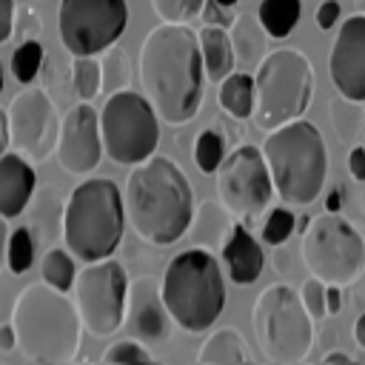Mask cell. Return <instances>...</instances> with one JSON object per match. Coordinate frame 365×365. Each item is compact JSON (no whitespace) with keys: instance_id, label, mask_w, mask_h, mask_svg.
Segmentation results:
<instances>
[{"instance_id":"14","label":"cell","mask_w":365,"mask_h":365,"mask_svg":"<svg viewBox=\"0 0 365 365\" xmlns=\"http://www.w3.org/2000/svg\"><path fill=\"white\" fill-rule=\"evenodd\" d=\"M6 114H9L11 145L23 157L40 163L57 148L60 123H57V114H54V103L46 91H40V88L20 91L11 100V106L6 108Z\"/></svg>"},{"instance_id":"18","label":"cell","mask_w":365,"mask_h":365,"mask_svg":"<svg viewBox=\"0 0 365 365\" xmlns=\"http://www.w3.org/2000/svg\"><path fill=\"white\" fill-rule=\"evenodd\" d=\"M37 188L34 168L20 151H6L0 157V214L6 220L20 217L31 202Z\"/></svg>"},{"instance_id":"39","label":"cell","mask_w":365,"mask_h":365,"mask_svg":"<svg viewBox=\"0 0 365 365\" xmlns=\"http://www.w3.org/2000/svg\"><path fill=\"white\" fill-rule=\"evenodd\" d=\"M339 0H322L319 3V9H317V26L322 29V31H331L334 26H336V20H339Z\"/></svg>"},{"instance_id":"47","label":"cell","mask_w":365,"mask_h":365,"mask_svg":"<svg viewBox=\"0 0 365 365\" xmlns=\"http://www.w3.org/2000/svg\"><path fill=\"white\" fill-rule=\"evenodd\" d=\"M354 339H356V345L365 351V311H362L359 319L354 322Z\"/></svg>"},{"instance_id":"21","label":"cell","mask_w":365,"mask_h":365,"mask_svg":"<svg viewBox=\"0 0 365 365\" xmlns=\"http://www.w3.org/2000/svg\"><path fill=\"white\" fill-rule=\"evenodd\" d=\"M234 214L225 208V202H214V200H205L197 214H194V228H191V240L197 248H205V251H222L225 240L231 237L234 231Z\"/></svg>"},{"instance_id":"34","label":"cell","mask_w":365,"mask_h":365,"mask_svg":"<svg viewBox=\"0 0 365 365\" xmlns=\"http://www.w3.org/2000/svg\"><path fill=\"white\" fill-rule=\"evenodd\" d=\"M151 6L163 23H191L202 14L205 0H151Z\"/></svg>"},{"instance_id":"40","label":"cell","mask_w":365,"mask_h":365,"mask_svg":"<svg viewBox=\"0 0 365 365\" xmlns=\"http://www.w3.org/2000/svg\"><path fill=\"white\" fill-rule=\"evenodd\" d=\"M14 17H17V3L0 0V43H6L14 34Z\"/></svg>"},{"instance_id":"36","label":"cell","mask_w":365,"mask_h":365,"mask_svg":"<svg viewBox=\"0 0 365 365\" xmlns=\"http://www.w3.org/2000/svg\"><path fill=\"white\" fill-rule=\"evenodd\" d=\"M325 288H328V282H322L319 277H308L305 282H302V288H299V297H302V305L308 308V314L314 317V319H322L325 314H328V305H325Z\"/></svg>"},{"instance_id":"5","label":"cell","mask_w":365,"mask_h":365,"mask_svg":"<svg viewBox=\"0 0 365 365\" xmlns=\"http://www.w3.org/2000/svg\"><path fill=\"white\" fill-rule=\"evenodd\" d=\"M160 294L171 319L182 331H208L225 305V282L217 257L197 245L177 254L163 271Z\"/></svg>"},{"instance_id":"54","label":"cell","mask_w":365,"mask_h":365,"mask_svg":"<svg viewBox=\"0 0 365 365\" xmlns=\"http://www.w3.org/2000/svg\"><path fill=\"white\" fill-rule=\"evenodd\" d=\"M0 91H3V66H0Z\"/></svg>"},{"instance_id":"44","label":"cell","mask_w":365,"mask_h":365,"mask_svg":"<svg viewBox=\"0 0 365 365\" xmlns=\"http://www.w3.org/2000/svg\"><path fill=\"white\" fill-rule=\"evenodd\" d=\"M17 348V331L11 322H3L0 325V351H11Z\"/></svg>"},{"instance_id":"10","label":"cell","mask_w":365,"mask_h":365,"mask_svg":"<svg viewBox=\"0 0 365 365\" xmlns=\"http://www.w3.org/2000/svg\"><path fill=\"white\" fill-rule=\"evenodd\" d=\"M100 137L103 154L117 165H137L148 160L160 143L157 111L145 100V94H134L128 88L108 94L100 111Z\"/></svg>"},{"instance_id":"48","label":"cell","mask_w":365,"mask_h":365,"mask_svg":"<svg viewBox=\"0 0 365 365\" xmlns=\"http://www.w3.org/2000/svg\"><path fill=\"white\" fill-rule=\"evenodd\" d=\"M288 265H291L288 251H277V254H274V268H277V274H285V271H288Z\"/></svg>"},{"instance_id":"29","label":"cell","mask_w":365,"mask_h":365,"mask_svg":"<svg viewBox=\"0 0 365 365\" xmlns=\"http://www.w3.org/2000/svg\"><path fill=\"white\" fill-rule=\"evenodd\" d=\"M100 83H103V71H100V63L94 60V54L74 57V63H71V88H74V94L80 100L91 103L100 94Z\"/></svg>"},{"instance_id":"51","label":"cell","mask_w":365,"mask_h":365,"mask_svg":"<svg viewBox=\"0 0 365 365\" xmlns=\"http://www.w3.org/2000/svg\"><path fill=\"white\" fill-rule=\"evenodd\" d=\"M308 222H311V217H299V220H297V231L302 234V231L308 228Z\"/></svg>"},{"instance_id":"30","label":"cell","mask_w":365,"mask_h":365,"mask_svg":"<svg viewBox=\"0 0 365 365\" xmlns=\"http://www.w3.org/2000/svg\"><path fill=\"white\" fill-rule=\"evenodd\" d=\"M34 248H37V242H34L29 225L14 228L9 234V245H6V268L11 274H26L34 265Z\"/></svg>"},{"instance_id":"22","label":"cell","mask_w":365,"mask_h":365,"mask_svg":"<svg viewBox=\"0 0 365 365\" xmlns=\"http://www.w3.org/2000/svg\"><path fill=\"white\" fill-rule=\"evenodd\" d=\"M197 34H200V51H202L205 80H211V83H222V80L234 71V66H237L234 46H231V37H228V29L205 23Z\"/></svg>"},{"instance_id":"9","label":"cell","mask_w":365,"mask_h":365,"mask_svg":"<svg viewBox=\"0 0 365 365\" xmlns=\"http://www.w3.org/2000/svg\"><path fill=\"white\" fill-rule=\"evenodd\" d=\"M299 251L314 277L339 288L354 285L365 271V240L339 211L311 217L308 228L302 231Z\"/></svg>"},{"instance_id":"4","label":"cell","mask_w":365,"mask_h":365,"mask_svg":"<svg viewBox=\"0 0 365 365\" xmlns=\"http://www.w3.org/2000/svg\"><path fill=\"white\" fill-rule=\"evenodd\" d=\"M271 182L282 205H311L328 174V151L319 128L302 117L274 128L262 145Z\"/></svg>"},{"instance_id":"46","label":"cell","mask_w":365,"mask_h":365,"mask_svg":"<svg viewBox=\"0 0 365 365\" xmlns=\"http://www.w3.org/2000/svg\"><path fill=\"white\" fill-rule=\"evenodd\" d=\"M6 245H9V228H6V217L0 214V271L6 268Z\"/></svg>"},{"instance_id":"38","label":"cell","mask_w":365,"mask_h":365,"mask_svg":"<svg viewBox=\"0 0 365 365\" xmlns=\"http://www.w3.org/2000/svg\"><path fill=\"white\" fill-rule=\"evenodd\" d=\"M202 20L211 23V26L231 29L234 14H231V6H222V3H217V0H205V6H202Z\"/></svg>"},{"instance_id":"31","label":"cell","mask_w":365,"mask_h":365,"mask_svg":"<svg viewBox=\"0 0 365 365\" xmlns=\"http://www.w3.org/2000/svg\"><path fill=\"white\" fill-rule=\"evenodd\" d=\"M40 66H43V46H40V40L37 37L23 40L14 48V54H11V71H14L17 83H23V86L34 83V77L40 74Z\"/></svg>"},{"instance_id":"7","label":"cell","mask_w":365,"mask_h":365,"mask_svg":"<svg viewBox=\"0 0 365 365\" xmlns=\"http://www.w3.org/2000/svg\"><path fill=\"white\" fill-rule=\"evenodd\" d=\"M314 97V68L297 48H277L265 54L254 74V123L274 131L305 114Z\"/></svg>"},{"instance_id":"11","label":"cell","mask_w":365,"mask_h":365,"mask_svg":"<svg viewBox=\"0 0 365 365\" xmlns=\"http://www.w3.org/2000/svg\"><path fill=\"white\" fill-rule=\"evenodd\" d=\"M128 277L114 259H94L74 277V305L80 311L83 328L94 336H111L125 319Z\"/></svg>"},{"instance_id":"42","label":"cell","mask_w":365,"mask_h":365,"mask_svg":"<svg viewBox=\"0 0 365 365\" xmlns=\"http://www.w3.org/2000/svg\"><path fill=\"white\" fill-rule=\"evenodd\" d=\"M23 11H26V20H23V26H14V34H20L23 40L37 37V31H40V14L31 11V9H23Z\"/></svg>"},{"instance_id":"19","label":"cell","mask_w":365,"mask_h":365,"mask_svg":"<svg viewBox=\"0 0 365 365\" xmlns=\"http://www.w3.org/2000/svg\"><path fill=\"white\" fill-rule=\"evenodd\" d=\"M222 262H225L228 277L237 285H251V282H257V277L262 274V265H265L262 245L251 237L248 228L234 225L231 237L222 245Z\"/></svg>"},{"instance_id":"2","label":"cell","mask_w":365,"mask_h":365,"mask_svg":"<svg viewBox=\"0 0 365 365\" xmlns=\"http://www.w3.org/2000/svg\"><path fill=\"white\" fill-rule=\"evenodd\" d=\"M123 205L125 220L140 240L151 245H171L191 228L194 188L174 160L151 154L131 165Z\"/></svg>"},{"instance_id":"53","label":"cell","mask_w":365,"mask_h":365,"mask_svg":"<svg viewBox=\"0 0 365 365\" xmlns=\"http://www.w3.org/2000/svg\"><path fill=\"white\" fill-rule=\"evenodd\" d=\"M356 6H359V14H365V0H356Z\"/></svg>"},{"instance_id":"50","label":"cell","mask_w":365,"mask_h":365,"mask_svg":"<svg viewBox=\"0 0 365 365\" xmlns=\"http://www.w3.org/2000/svg\"><path fill=\"white\" fill-rule=\"evenodd\" d=\"M322 362H342V365H348V362H351V356H348V354H342V351H328V354L322 356Z\"/></svg>"},{"instance_id":"43","label":"cell","mask_w":365,"mask_h":365,"mask_svg":"<svg viewBox=\"0 0 365 365\" xmlns=\"http://www.w3.org/2000/svg\"><path fill=\"white\" fill-rule=\"evenodd\" d=\"M325 305H328V314H336L342 308V291H339V285L328 282V288H325Z\"/></svg>"},{"instance_id":"52","label":"cell","mask_w":365,"mask_h":365,"mask_svg":"<svg viewBox=\"0 0 365 365\" xmlns=\"http://www.w3.org/2000/svg\"><path fill=\"white\" fill-rule=\"evenodd\" d=\"M217 3H222V6H231V9L237 6V0H217Z\"/></svg>"},{"instance_id":"26","label":"cell","mask_w":365,"mask_h":365,"mask_svg":"<svg viewBox=\"0 0 365 365\" xmlns=\"http://www.w3.org/2000/svg\"><path fill=\"white\" fill-rule=\"evenodd\" d=\"M331 123H334L336 137L345 145H356L359 131L365 125V114L359 108V100H351V97L336 91V97H331Z\"/></svg>"},{"instance_id":"1","label":"cell","mask_w":365,"mask_h":365,"mask_svg":"<svg viewBox=\"0 0 365 365\" xmlns=\"http://www.w3.org/2000/svg\"><path fill=\"white\" fill-rule=\"evenodd\" d=\"M202 51L200 34L185 23L151 29L140 46V83L145 100L168 125L188 123L202 103Z\"/></svg>"},{"instance_id":"3","label":"cell","mask_w":365,"mask_h":365,"mask_svg":"<svg viewBox=\"0 0 365 365\" xmlns=\"http://www.w3.org/2000/svg\"><path fill=\"white\" fill-rule=\"evenodd\" d=\"M17 348L29 362H68L80 348L83 319L66 291L31 282L20 291L11 308Z\"/></svg>"},{"instance_id":"6","label":"cell","mask_w":365,"mask_h":365,"mask_svg":"<svg viewBox=\"0 0 365 365\" xmlns=\"http://www.w3.org/2000/svg\"><path fill=\"white\" fill-rule=\"evenodd\" d=\"M123 222L125 205L117 182L91 177L80 182L63 205V242L83 262L106 259L123 240Z\"/></svg>"},{"instance_id":"32","label":"cell","mask_w":365,"mask_h":365,"mask_svg":"<svg viewBox=\"0 0 365 365\" xmlns=\"http://www.w3.org/2000/svg\"><path fill=\"white\" fill-rule=\"evenodd\" d=\"M100 71H103V83H100L103 94H114V91H123V88H128V80H131V74H128V60H125L123 48H117V46H108V48H106V54H103Z\"/></svg>"},{"instance_id":"33","label":"cell","mask_w":365,"mask_h":365,"mask_svg":"<svg viewBox=\"0 0 365 365\" xmlns=\"http://www.w3.org/2000/svg\"><path fill=\"white\" fill-rule=\"evenodd\" d=\"M225 160V140L220 131L205 128L200 131L197 143H194V163L200 165L202 174H217L220 163Z\"/></svg>"},{"instance_id":"28","label":"cell","mask_w":365,"mask_h":365,"mask_svg":"<svg viewBox=\"0 0 365 365\" xmlns=\"http://www.w3.org/2000/svg\"><path fill=\"white\" fill-rule=\"evenodd\" d=\"M40 274H43V279L48 285H54L60 291H71L74 277H77V268H74V259H71L68 248H48L43 254Z\"/></svg>"},{"instance_id":"27","label":"cell","mask_w":365,"mask_h":365,"mask_svg":"<svg viewBox=\"0 0 365 365\" xmlns=\"http://www.w3.org/2000/svg\"><path fill=\"white\" fill-rule=\"evenodd\" d=\"M57 222L63 225V208L60 200L51 191H37L34 194V208H31V220H29V231H34V242L48 240L57 228Z\"/></svg>"},{"instance_id":"37","label":"cell","mask_w":365,"mask_h":365,"mask_svg":"<svg viewBox=\"0 0 365 365\" xmlns=\"http://www.w3.org/2000/svg\"><path fill=\"white\" fill-rule=\"evenodd\" d=\"M106 362H151L148 348H143L140 339H123V342H111L103 354Z\"/></svg>"},{"instance_id":"23","label":"cell","mask_w":365,"mask_h":365,"mask_svg":"<svg viewBox=\"0 0 365 365\" xmlns=\"http://www.w3.org/2000/svg\"><path fill=\"white\" fill-rule=\"evenodd\" d=\"M200 365H240L248 362V351L245 342L240 336V331L234 328H217L200 348L197 354Z\"/></svg>"},{"instance_id":"45","label":"cell","mask_w":365,"mask_h":365,"mask_svg":"<svg viewBox=\"0 0 365 365\" xmlns=\"http://www.w3.org/2000/svg\"><path fill=\"white\" fill-rule=\"evenodd\" d=\"M9 143H11V137H9V114H6V108H0V157L6 154Z\"/></svg>"},{"instance_id":"8","label":"cell","mask_w":365,"mask_h":365,"mask_svg":"<svg viewBox=\"0 0 365 365\" xmlns=\"http://www.w3.org/2000/svg\"><path fill=\"white\" fill-rule=\"evenodd\" d=\"M251 325L262 356L271 362H302L314 348V317L302 305V297L285 282H274L257 294Z\"/></svg>"},{"instance_id":"35","label":"cell","mask_w":365,"mask_h":365,"mask_svg":"<svg viewBox=\"0 0 365 365\" xmlns=\"http://www.w3.org/2000/svg\"><path fill=\"white\" fill-rule=\"evenodd\" d=\"M297 231V217L288 211V208H274L268 211L265 217V225H262V240L268 245H285V240Z\"/></svg>"},{"instance_id":"15","label":"cell","mask_w":365,"mask_h":365,"mask_svg":"<svg viewBox=\"0 0 365 365\" xmlns=\"http://www.w3.org/2000/svg\"><path fill=\"white\" fill-rule=\"evenodd\" d=\"M54 154L60 168L68 174H88L97 168L103 157V137H100V114L94 111L91 103L80 100L63 114Z\"/></svg>"},{"instance_id":"17","label":"cell","mask_w":365,"mask_h":365,"mask_svg":"<svg viewBox=\"0 0 365 365\" xmlns=\"http://www.w3.org/2000/svg\"><path fill=\"white\" fill-rule=\"evenodd\" d=\"M168 308L163 302L160 285L151 277H137L128 282L125 297V331L140 342H163L168 334Z\"/></svg>"},{"instance_id":"49","label":"cell","mask_w":365,"mask_h":365,"mask_svg":"<svg viewBox=\"0 0 365 365\" xmlns=\"http://www.w3.org/2000/svg\"><path fill=\"white\" fill-rule=\"evenodd\" d=\"M339 200H342V194H339V188H334L325 197V211H339Z\"/></svg>"},{"instance_id":"12","label":"cell","mask_w":365,"mask_h":365,"mask_svg":"<svg viewBox=\"0 0 365 365\" xmlns=\"http://www.w3.org/2000/svg\"><path fill=\"white\" fill-rule=\"evenodd\" d=\"M128 3L125 0H60L57 29L71 57L100 54L125 31Z\"/></svg>"},{"instance_id":"41","label":"cell","mask_w":365,"mask_h":365,"mask_svg":"<svg viewBox=\"0 0 365 365\" xmlns=\"http://www.w3.org/2000/svg\"><path fill=\"white\" fill-rule=\"evenodd\" d=\"M348 171L354 180L365 182V145H351L348 151Z\"/></svg>"},{"instance_id":"13","label":"cell","mask_w":365,"mask_h":365,"mask_svg":"<svg viewBox=\"0 0 365 365\" xmlns=\"http://www.w3.org/2000/svg\"><path fill=\"white\" fill-rule=\"evenodd\" d=\"M217 191L234 217L240 220L259 217L274 194L265 154L257 145L234 148L217 168Z\"/></svg>"},{"instance_id":"25","label":"cell","mask_w":365,"mask_h":365,"mask_svg":"<svg viewBox=\"0 0 365 365\" xmlns=\"http://www.w3.org/2000/svg\"><path fill=\"white\" fill-rule=\"evenodd\" d=\"M299 11H302L299 0H262L257 17H259L262 29L268 31V37L282 40L294 31V26L299 20Z\"/></svg>"},{"instance_id":"24","label":"cell","mask_w":365,"mask_h":365,"mask_svg":"<svg viewBox=\"0 0 365 365\" xmlns=\"http://www.w3.org/2000/svg\"><path fill=\"white\" fill-rule=\"evenodd\" d=\"M220 106L237 120L251 117L254 114V74L251 71H231L220 83Z\"/></svg>"},{"instance_id":"20","label":"cell","mask_w":365,"mask_h":365,"mask_svg":"<svg viewBox=\"0 0 365 365\" xmlns=\"http://www.w3.org/2000/svg\"><path fill=\"white\" fill-rule=\"evenodd\" d=\"M228 37H231V46H234L237 66H240L242 71H251V68H257V66L265 60L268 31L262 29L259 17L242 11L240 17H234V23H231V29H228Z\"/></svg>"},{"instance_id":"16","label":"cell","mask_w":365,"mask_h":365,"mask_svg":"<svg viewBox=\"0 0 365 365\" xmlns=\"http://www.w3.org/2000/svg\"><path fill=\"white\" fill-rule=\"evenodd\" d=\"M331 80L339 94L351 100H365V14H351L331 46L328 54Z\"/></svg>"}]
</instances>
